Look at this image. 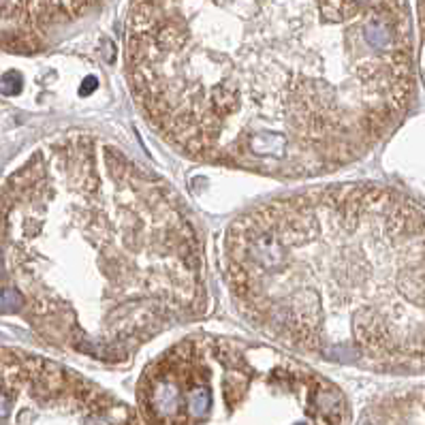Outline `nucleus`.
I'll return each mask as SVG.
<instances>
[{
  "mask_svg": "<svg viewBox=\"0 0 425 425\" xmlns=\"http://www.w3.org/2000/svg\"><path fill=\"white\" fill-rule=\"evenodd\" d=\"M235 308L276 344L381 374H425V205L336 184L254 205L220 246Z\"/></svg>",
  "mask_w": 425,
  "mask_h": 425,
  "instance_id": "nucleus-3",
  "label": "nucleus"
},
{
  "mask_svg": "<svg viewBox=\"0 0 425 425\" xmlns=\"http://www.w3.org/2000/svg\"><path fill=\"white\" fill-rule=\"evenodd\" d=\"M94 3L96 0H0V19L41 28L69 21Z\"/></svg>",
  "mask_w": 425,
  "mask_h": 425,
  "instance_id": "nucleus-7",
  "label": "nucleus"
},
{
  "mask_svg": "<svg viewBox=\"0 0 425 425\" xmlns=\"http://www.w3.org/2000/svg\"><path fill=\"white\" fill-rule=\"evenodd\" d=\"M359 425H425V385L389 391L372 402Z\"/></svg>",
  "mask_w": 425,
  "mask_h": 425,
  "instance_id": "nucleus-6",
  "label": "nucleus"
},
{
  "mask_svg": "<svg viewBox=\"0 0 425 425\" xmlns=\"http://www.w3.org/2000/svg\"><path fill=\"white\" fill-rule=\"evenodd\" d=\"M205 302L193 220L120 148L71 132L0 184V312L49 347L122 363Z\"/></svg>",
  "mask_w": 425,
  "mask_h": 425,
  "instance_id": "nucleus-2",
  "label": "nucleus"
},
{
  "mask_svg": "<svg viewBox=\"0 0 425 425\" xmlns=\"http://www.w3.org/2000/svg\"><path fill=\"white\" fill-rule=\"evenodd\" d=\"M144 425H351L342 389L276 347L197 333L152 359L137 383Z\"/></svg>",
  "mask_w": 425,
  "mask_h": 425,
  "instance_id": "nucleus-4",
  "label": "nucleus"
},
{
  "mask_svg": "<svg viewBox=\"0 0 425 425\" xmlns=\"http://www.w3.org/2000/svg\"><path fill=\"white\" fill-rule=\"evenodd\" d=\"M0 425H144L114 393L56 361L0 349Z\"/></svg>",
  "mask_w": 425,
  "mask_h": 425,
  "instance_id": "nucleus-5",
  "label": "nucleus"
},
{
  "mask_svg": "<svg viewBox=\"0 0 425 425\" xmlns=\"http://www.w3.org/2000/svg\"><path fill=\"white\" fill-rule=\"evenodd\" d=\"M421 75L425 82V0H421Z\"/></svg>",
  "mask_w": 425,
  "mask_h": 425,
  "instance_id": "nucleus-8",
  "label": "nucleus"
},
{
  "mask_svg": "<svg viewBox=\"0 0 425 425\" xmlns=\"http://www.w3.org/2000/svg\"><path fill=\"white\" fill-rule=\"evenodd\" d=\"M126 77L186 158L272 177L361 161L417 94L406 0H135Z\"/></svg>",
  "mask_w": 425,
  "mask_h": 425,
  "instance_id": "nucleus-1",
  "label": "nucleus"
}]
</instances>
